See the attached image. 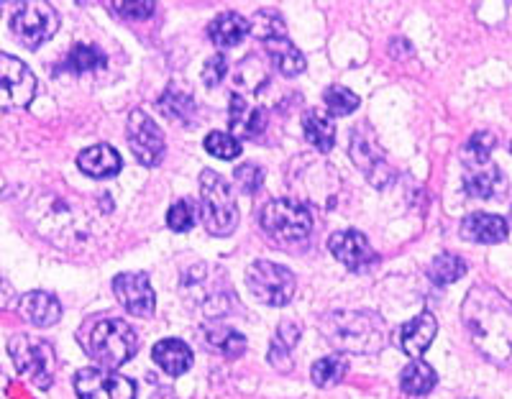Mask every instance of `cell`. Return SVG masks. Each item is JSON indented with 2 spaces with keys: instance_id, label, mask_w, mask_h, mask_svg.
Wrapping results in <instances>:
<instances>
[{
  "instance_id": "obj_1",
  "label": "cell",
  "mask_w": 512,
  "mask_h": 399,
  "mask_svg": "<svg viewBox=\"0 0 512 399\" xmlns=\"http://www.w3.org/2000/svg\"><path fill=\"white\" fill-rule=\"evenodd\" d=\"M461 320H464L474 346L495 364L510 361V302L500 290L489 284H477L469 290L464 305H461Z\"/></svg>"
},
{
  "instance_id": "obj_2",
  "label": "cell",
  "mask_w": 512,
  "mask_h": 399,
  "mask_svg": "<svg viewBox=\"0 0 512 399\" xmlns=\"http://www.w3.org/2000/svg\"><path fill=\"white\" fill-rule=\"evenodd\" d=\"M320 330L338 351L361 353V356L379 353L387 343L384 320L369 310H333L323 315Z\"/></svg>"
},
{
  "instance_id": "obj_3",
  "label": "cell",
  "mask_w": 512,
  "mask_h": 399,
  "mask_svg": "<svg viewBox=\"0 0 512 399\" xmlns=\"http://www.w3.org/2000/svg\"><path fill=\"white\" fill-rule=\"evenodd\" d=\"M90 359L103 369H118L139 351V333L121 318H95L80 328L77 336Z\"/></svg>"
},
{
  "instance_id": "obj_4",
  "label": "cell",
  "mask_w": 512,
  "mask_h": 399,
  "mask_svg": "<svg viewBox=\"0 0 512 399\" xmlns=\"http://www.w3.org/2000/svg\"><path fill=\"white\" fill-rule=\"evenodd\" d=\"M200 220L210 236H231L239 226L236 192L213 169L200 174Z\"/></svg>"
},
{
  "instance_id": "obj_5",
  "label": "cell",
  "mask_w": 512,
  "mask_h": 399,
  "mask_svg": "<svg viewBox=\"0 0 512 399\" xmlns=\"http://www.w3.org/2000/svg\"><path fill=\"white\" fill-rule=\"evenodd\" d=\"M259 226L262 231L280 246H295V243L308 241L313 233V213L303 203L280 197L269 200L259 213Z\"/></svg>"
},
{
  "instance_id": "obj_6",
  "label": "cell",
  "mask_w": 512,
  "mask_h": 399,
  "mask_svg": "<svg viewBox=\"0 0 512 399\" xmlns=\"http://www.w3.org/2000/svg\"><path fill=\"white\" fill-rule=\"evenodd\" d=\"M182 295L190 305L200 307L210 320L221 318L231 302L226 277L221 269H213L210 264H195L182 274Z\"/></svg>"
},
{
  "instance_id": "obj_7",
  "label": "cell",
  "mask_w": 512,
  "mask_h": 399,
  "mask_svg": "<svg viewBox=\"0 0 512 399\" xmlns=\"http://www.w3.org/2000/svg\"><path fill=\"white\" fill-rule=\"evenodd\" d=\"M8 353L18 376L34 384L36 389H49L54 382V348L44 338L18 333L8 341Z\"/></svg>"
},
{
  "instance_id": "obj_8",
  "label": "cell",
  "mask_w": 512,
  "mask_h": 399,
  "mask_svg": "<svg viewBox=\"0 0 512 399\" xmlns=\"http://www.w3.org/2000/svg\"><path fill=\"white\" fill-rule=\"evenodd\" d=\"M246 287L264 305L282 307L295 297L297 282L287 266L262 259L246 269Z\"/></svg>"
},
{
  "instance_id": "obj_9",
  "label": "cell",
  "mask_w": 512,
  "mask_h": 399,
  "mask_svg": "<svg viewBox=\"0 0 512 399\" xmlns=\"http://www.w3.org/2000/svg\"><path fill=\"white\" fill-rule=\"evenodd\" d=\"M59 16L49 3H21L11 16V31L24 47L39 49L57 34Z\"/></svg>"
},
{
  "instance_id": "obj_10",
  "label": "cell",
  "mask_w": 512,
  "mask_h": 399,
  "mask_svg": "<svg viewBox=\"0 0 512 399\" xmlns=\"http://www.w3.org/2000/svg\"><path fill=\"white\" fill-rule=\"evenodd\" d=\"M36 95V77L13 54L0 52V110L26 108Z\"/></svg>"
},
{
  "instance_id": "obj_11",
  "label": "cell",
  "mask_w": 512,
  "mask_h": 399,
  "mask_svg": "<svg viewBox=\"0 0 512 399\" xmlns=\"http://www.w3.org/2000/svg\"><path fill=\"white\" fill-rule=\"evenodd\" d=\"M126 139L131 151H134V157L139 159V164H144V167H157L164 159V133L159 131V126L146 110H131Z\"/></svg>"
},
{
  "instance_id": "obj_12",
  "label": "cell",
  "mask_w": 512,
  "mask_h": 399,
  "mask_svg": "<svg viewBox=\"0 0 512 399\" xmlns=\"http://www.w3.org/2000/svg\"><path fill=\"white\" fill-rule=\"evenodd\" d=\"M75 392L80 399H136V384L111 369H82Z\"/></svg>"
},
{
  "instance_id": "obj_13",
  "label": "cell",
  "mask_w": 512,
  "mask_h": 399,
  "mask_svg": "<svg viewBox=\"0 0 512 399\" xmlns=\"http://www.w3.org/2000/svg\"><path fill=\"white\" fill-rule=\"evenodd\" d=\"M113 295L121 302L123 310L136 318H152L157 310L154 287L149 277L141 272H123L113 279Z\"/></svg>"
},
{
  "instance_id": "obj_14",
  "label": "cell",
  "mask_w": 512,
  "mask_h": 399,
  "mask_svg": "<svg viewBox=\"0 0 512 399\" xmlns=\"http://www.w3.org/2000/svg\"><path fill=\"white\" fill-rule=\"evenodd\" d=\"M351 159H354L356 167L364 172V177L374 187H387L392 182V177H395L392 167L384 159L382 149L374 144L369 133L359 131V128H354V133H351Z\"/></svg>"
},
{
  "instance_id": "obj_15",
  "label": "cell",
  "mask_w": 512,
  "mask_h": 399,
  "mask_svg": "<svg viewBox=\"0 0 512 399\" xmlns=\"http://www.w3.org/2000/svg\"><path fill=\"white\" fill-rule=\"evenodd\" d=\"M328 249H331V254L336 256L346 269H351V272H364V269H369V266L377 261V254H374L372 246H369L367 236L354 231V228L333 233L331 241H328Z\"/></svg>"
},
{
  "instance_id": "obj_16",
  "label": "cell",
  "mask_w": 512,
  "mask_h": 399,
  "mask_svg": "<svg viewBox=\"0 0 512 399\" xmlns=\"http://www.w3.org/2000/svg\"><path fill=\"white\" fill-rule=\"evenodd\" d=\"M267 108L262 105H249L241 93L231 95L228 105V126H231L233 139H259L267 128Z\"/></svg>"
},
{
  "instance_id": "obj_17",
  "label": "cell",
  "mask_w": 512,
  "mask_h": 399,
  "mask_svg": "<svg viewBox=\"0 0 512 399\" xmlns=\"http://www.w3.org/2000/svg\"><path fill=\"white\" fill-rule=\"evenodd\" d=\"M436 333H438L436 315L423 310V313L415 315L410 323H405L400 330H397V343H400V348L405 351V356H410V359L415 361L428 351V346L433 343Z\"/></svg>"
},
{
  "instance_id": "obj_18",
  "label": "cell",
  "mask_w": 512,
  "mask_h": 399,
  "mask_svg": "<svg viewBox=\"0 0 512 399\" xmlns=\"http://www.w3.org/2000/svg\"><path fill=\"white\" fill-rule=\"evenodd\" d=\"M77 167H80L82 174L93 177V180H111V177L121 172L123 159L111 144H95L80 151Z\"/></svg>"
},
{
  "instance_id": "obj_19",
  "label": "cell",
  "mask_w": 512,
  "mask_h": 399,
  "mask_svg": "<svg viewBox=\"0 0 512 399\" xmlns=\"http://www.w3.org/2000/svg\"><path fill=\"white\" fill-rule=\"evenodd\" d=\"M18 315L31 323L34 328H49V325L57 323L62 318V305L54 295L49 292H29L18 300Z\"/></svg>"
},
{
  "instance_id": "obj_20",
  "label": "cell",
  "mask_w": 512,
  "mask_h": 399,
  "mask_svg": "<svg viewBox=\"0 0 512 399\" xmlns=\"http://www.w3.org/2000/svg\"><path fill=\"white\" fill-rule=\"evenodd\" d=\"M461 238L472 243H500L507 238V220L500 215L472 213L461 220Z\"/></svg>"
},
{
  "instance_id": "obj_21",
  "label": "cell",
  "mask_w": 512,
  "mask_h": 399,
  "mask_svg": "<svg viewBox=\"0 0 512 399\" xmlns=\"http://www.w3.org/2000/svg\"><path fill=\"white\" fill-rule=\"evenodd\" d=\"M203 333V341L210 351L223 353L226 359H239L241 353L246 351V338L244 333H239L236 328H228V325L216 323V320H210L200 328Z\"/></svg>"
},
{
  "instance_id": "obj_22",
  "label": "cell",
  "mask_w": 512,
  "mask_h": 399,
  "mask_svg": "<svg viewBox=\"0 0 512 399\" xmlns=\"http://www.w3.org/2000/svg\"><path fill=\"white\" fill-rule=\"evenodd\" d=\"M152 359L164 374L182 376L192 366V351L185 341L180 338H164L154 346Z\"/></svg>"
},
{
  "instance_id": "obj_23",
  "label": "cell",
  "mask_w": 512,
  "mask_h": 399,
  "mask_svg": "<svg viewBox=\"0 0 512 399\" xmlns=\"http://www.w3.org/2000/svg\"><path fill=\"white\" fill-rule=\"evenodd\" d=\"M464 190L472 197H482V200H489L495 197V192L500 190L502 185V169L497 167L492 159L484 164H474V167H466L464 172Z\"/></svg>"
},
{
  "instance_id": "obj_24",
  "label": "cell",
  "mask_w": 512,
  "mask_h": 399,
  "mask_svg": "<svg viewBox=\"0 0 512 399\" xmlns=\"http://www.w3.org/2000/svg\"><path fill=\"white\" fill-rule=\"evenodd\" d=\"M208 36L218 49L236 47L249 36V21L239 13H221L210 21Z\"/></svg>"
},
{
  "instance_id": "obj_25",
  "label": "cell",
  "mask_w": 512,
  "mask_h": 399,
  "mask_svg": "<svg viewBox=\"0 0 512 399\" xmlns=\"http://www.w3.org/2000/svg\"><path fill=\"white\" fill-rule=\"evenodd\" d=\"M303 133L310 146L328 154L336 146V126H333L331 116H326L323 110L308 108L303 113Z\"/></svg>"
},
{
  "instance_id": "obj_26",
  "label": "cell",
  "mask_w": 512,
  "mask_h": 399,
  "mask_svg": "<svg viewBox=\"0 0 512 399\" xmlns=\"http://www.w3.org/2000/svg\"><path fill=\"white\" fill-rule=\"evenodd\" d=\"M267 47L269 59H272L274 70L280 72L282 77H297L303 75L308 62H305V54L292 44L290 39H274L264 44Z\"/></svg>"
},
{
  "instance_id": "obj_27",
  "label": "cell",
  "mask_w": 512,
  "mask_h": 399,
  "mask_svg": "<svg viewBox=\"0 0 512 399\" xmlns=\"http://www.w3.org/2000/svg\"><path fill=\"white\" fill-rule=\"evenodd\" d=\"M438 384V376L433 371V366L425 364L423 359L410 361L400 374V387L402 392L410 394V397H425V394H431L433 387Z\"/></svg>"
},
{
  "instance_id": "obj_28",
  "label": "cell",
  "mask_w": 512,
  "mask_h": 399,
  "mask_svg": "<svg viewBox=\"0 0 512 399\" xmlns=\"http://www.w3.org/2000/svg\"><path fill=\"white\" fill-rule=\"evenodd\" d=\"M157 105L164 116L169 118V121L182 123V126L192 123V118H195V110H198V105H195L192 95L185 93V90H180V87H167V93L159 98Z\"/></svg>"
},
{
  "instance_id": "obj_29",
  "label": "cell",
  "mask_w": 512,
  "mask_h": 399,
  "mask_svg": "<svg viewBox=\"0 0 512 399\" xmlns=\"http://www.w3.org/2000/svg\"><path fill=\"white\" fill-rule=\"evenodd\" d=\"M105 64H108V57H105L103 49L90 47V44H77V47H72V52L67 54L64 70L75 72V75H90V72L105 70Z\"/></svg>"
},
{
  "instance_id": "obj_30",
  "label": "cell",
  "mask_w": 512,
  "mask_h": 399,
  "mask_svg": "<svg viewBox=\"0 0 512 399\" xmlns=\"http://www.w3.org/2000/svg\"><path fill=\"white\" fill-rule=\"evenodd\" d=\"M349 371V359L346 356H326V359L315 361L313 369H310V376H313L315 387H336L341 379Z\"/></svg>"
},
{
  "instance_id": "obj_31",
  "label": "cell",
  "mask_w": 512,
  "mask_h": 399,
  "mask_svg": "<svg viewBox=\"0 0 512 399\" xmlns=\"http://www.w3.org/2000/svg\"><path fill=\"white\" fill-rule=\"evenodd\" d=\"M464 274H466V264L464 259L456 254H438L436 259L431 261V266H428V277H431L436 284H441V287L459 282Z\"/></svg>"
},
{
  "instance_id": "obj_32",
  "label": "cell",
  "mask_w": 512,
  "mask_h": 399,
  "mask_svg": "<svg viewBox=\"0 0 512 399\" xmlns=\"http://www.w3.org/2000/svg\"><path fill=\"white\" fill-rule=\"evenodd\" d=\"M249 34H254L259 41H274V39H287L285 21L280 13L274 11H259L251 16L249 21Z\"/></svg>"
},
{
  "instance_id": "obj_33",
  "label": "cell",
  "mask_w": 512,
  "mask_h": 399,
  "mask_svg": "<svg viewBox=\"0 0 512 399\" xmlns=\"http://www.w3.org/2000/svg\"><path fill=\"white\" fill-rule=\"evenodd\" d=\"M236 82L244 87L246 93L256 95L262 93V87L269 85V75L267 67L259 57H246L244 62L239 64V70H236Z\"/></svg>"
},
{
  "instance_id": "obj_34",
  "label": "cell",
  "mask_w": 512,
  "mask_h": 399,
  "mask_svg": "<svg viewBox=\"0 0 512 399\" xmlns=\"http://www.w3.org/2000/svg\"><path fill=\"white\" fill-rule=\"evenodd\" d=\"M497 146V136L492 131H477L472 139L466 141L464 149H461V159H464L466 167H474V164H484L492 157V149Z\"/></svg>"
},
{
  "instance_id": "obj_35",
  "label": "cell",
  "mask_w": 512,
  "mask_h": 399,
  "mask_svg": "<svg viewBox=\"0 0 512 399\" xmlns=\"http://www.w3.org/2000/svg\"><path fill=\"white\" fill-rule=\"evenodd\" d=\"M203 146L210 157L223 159V162H231V159H236L241 154V141L233 139L231 133H223V131L208 133L203 141Z\"/></svg>"
},
{
  "instance_id": "obj_36",
  "label": "cell",
  "mask_w": 512,
  "mask_h": 399,
  "mask_svg": "<svg viewBox=\"0 0 512 399\" xmlns=\"http://www.w3.org/2000/svg\"><path fill=\"white\" fill-rule=\"evenodd\" d=\"M323 103L331 110L333 116H351L356 108H359V95H354L349 87L331 85L323 93Z\"/></svg>"
},
{
  "instance_id": "obj_37",
  "label": "cell",
  "mask_w": 512,
  "mask_h": 399,
  "mask_svg": "<svg viewBox=\"0 0 512 399\" xmlns=\"http://www.w3.org/2000/svg\"><path fill=\"white\" fill-rule=\"evenodd\" d=\"M233 180L244 195H254V192L262 190L264 185V169L256 167V164H241L236 172H233Z\"/></svg>"
},
{
  "instance_id": "obj_38",
  "label": "cell",
  "mask_w": 512,
  "mask_h": 399,
  "mask_svg": "<svg viewBox=\"0 0 512 399\" xmlns=\"http://www.w3.org/2000/svg\"><path fill=\"white\" fill-rule=\"evenodd\" d=\"M167 226L175 233H187L195 226V213H192L190 203L187 200H177L167 213Z\"/></svg>"
},
{
  "instance_id": "obj_39",
  "label": "cell",
  "mask_w": 512,
  "mask_h": 399,
  "mask_svg": "<svg viewBox=\"0 0 512 399\" xmlns=\"http://www.w3.org/2000/svg\"><path fill=\"white\" fill-rule=\"evenodd\" d=\"M111 13H116V16L121 18H128V21H144V18L154 16V3H149V0H144V3H111Z\"/></svg>"
},
{
  "instance_id": "obj_40",
  "label": "cell",
  "mask_w": 512,
  "mask_h": 399,
  "mask_svg": "<svg viewBox=\"0 0 512 399\" xmlns=\"http://www.w3.org/2000/svg\"><path fill=\"white\" fill-rule=\"evenodd\" d=\"M226 75H228L226 54H213V57H210L203 67V82L208 87H216V85H221L223 77Z\"/></svg>"
},
{
  "instance_id": "obj_41",
  "label": "cell",
  "mask_w": 512,
  "mask_h": 399,
  "mask_svg": "<svg viewBox=\"0 0 512 399\" xmlns=\"http://www.w3.org/2000/svg\"><path fill=\"white\" fill-rule=\"evenodd\" d=\"M290 348L280 346L277 341H272V348H269V364L274 366L277 371H282V374H290L292 371V356H290Z\"/></svg>"
},
{
  "instance_id": "obj_42",
  "label": "cell",
  "mask_w": 512,
  "mask_h": 399,
  "mask_svg": "<svg viewBox=\"0 0 512 399\" xmlns=\"http://www.w3.org/2000/svg\"><path fill=\"white\" fill-rule=\"evenodd\" d=\"M274 341L292 351V348L300 343V325L292 323V320H282L280 328H277V336H274Z\"/></svg>"
},
{
  "instance_id": "obj_43",
  "label": "cell",
  "mask_w": 512,
  "mask_h": 399,
  "mask_svg": "<svg viewBox=\"0 0 512 399\" xmlns=\"http://www.w3.org/2000/svg\"><path fill=\"white\" fill-rule=\"evenodd\" d=\"M13 302V290H11V284L3 279V274H0V310H6L8 305Z\"/></svg>"
},
{
  "instance_id": "obj_44",
  "label": "cell",
  "mask_w": 512,
  "mask_h": 399,
  "mask_svg": "<svg viewBox=\"0 0 512 399\" xmlns=\"http://www.w3.org/2000/svg\"><path fill=\"white\" fill-rule=\"evenodd\" d=\"M3 387H6V376H3V371H0V394H3Z\"/></svg>"
},
{
  "instance_id": "obj_45",
  "label": "cell",
  "mask_w": 512,
  "mask_h": 399,
  "mask_svg": "<svg viewBox=\"0 0 512 399\" xmlns=\"http://www.w3.org/2000/svg\"><path fill=\"white\" fill-rule=\"evenodd\" d=\"M157 399H159V397H157Z\"/></svg>"
}]
</instances>
